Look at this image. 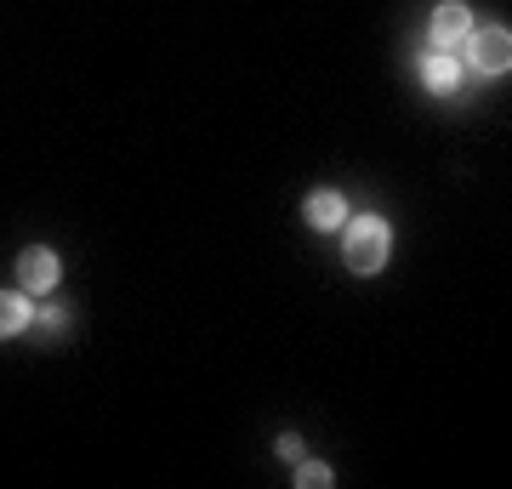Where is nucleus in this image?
Listing matches in <instances>:
<instances>
[{
	"mask_svg": "<svg viewBox=\"0 0 512 489\" xmlns=\"http://www.w3.org/2000/svg\"><path fill=\"white\" fill-rule=\"evenodd\" d=\"M342 256H348V268L353 273H382L387 251H393V234H387V222L382 217H359L342 228Z\"/></svg>",
	"mask_w": 512,
	"mask_h": 489,
	"instance_id": "obj_1",
	"label": "nucleus"
},
{
	"mask_svg": "<svg viewBox=\"0 0 512 489\" xmlns=\"http://www.w3.org/2000/svg\"><path fill=\"white\" fill-rule=\"evenodd\" d=\"M467 46H473V69L478 74H507L512 63V35L495 23V29H473L467 35Z\"/></svg>",
	"mask_w": 512,
	"mask_h": 489,
	"instance_id": "obj_2",
	"label": "nucleus"
},
{
	"mask_svg": "<svg viewBox=\"0 0 512 489\" xmlns=\"http://www.w3.org/2000/svg\"><path fill=\"white\" fill-rule=\"evenodd\" d=\"M57 273H63V262H57V251H46V245H29V251L18 256V285L29 290V296L57 290Z\"/></svg>",
	"mask_w": 512,
	"mask_h": 489,
	"instance_id": "obj_3",
	"label": "nucleus"
},
{
	"mask_svg": "<svg viewBox=\"0 0 512 489\" xmlns=\"http://www.w3.org/2000/svg\"><path fill=\"white\" fill-rule=\"evenodd\" d=\"M416 74H421V86L433 91V97H456L461 91V63H456V52H421V63H416Z\"/></svg>",
	"mask_w": 512,
	"mask_h": 489,
	"instance_id": "obj_4",
	"label": "nucleus"
},
{
	"mask_svg": "<svg viewBox=\"0 0 512 489\" xmlns=\"http://www.w3.org/2000/svg\"><path fill=\"white\" fill-rule=\"evenodd\" d=\"M427 35H433V46H439V52H456L461 40L473 35V12H467L461 0H444L439 12H433V23H427Z\"/></svg>",
	"mask_w": 512,
	"mask_h": 489,
	"instance_id": "obj_5",
	"label": "nucleus"
},
{
	"mask_svg": "<svg viewBox=\"0 0 512 489\" xmlns=\"http://www.w3.org/2000/svg\"><path fill=\"white\" fill-rule=\"evenodd\" d=\"M302 217H308V228L330 234V228H342V222H348V205H342V194H336V188H319V194H308V200H302Z\"/></svg>",
	"mask_w": 512,
	"mask_h": 489,
	"instance_id": "obj_6",
	"label": "nucleus"
},
{
	"mask_svg": "<svg viewBox=\"0 0 512 489\" xmlns=\"http://www.w3.org/2000/svg\"><path fill=\"white\" fill-rule=\"evenodd\" d=\"M35 325V313H29V302H23L18 290H0V336H18V330Z\"/></svg>",
	"mask_w": 512,
	"mask_h": 489,
	"instance_id": "obj_7",
	"label": "nucleus"
},
{
	"mask_svg": "<svg viewBox=\"0 0 512 489\" xmlns=\"http://www.w3.org/2000/svg\"><path fill=\"white\" fill-rule=\"evenodd\" d=\"M296 484L302 489H330V467L325 461H296Z\"/></svg>",
	"mask_w": 512,
	"mask_h": 489,
	"instance_id": "obj_8",
	"label": "nucleus"
},
{
	"mask_svg": "<svg viewBox=\"0 0 512 489\" xmlns=\"http://www.w3.org/2000/svg\"><path fill=\"white\" fill-rule=\"evenodd\" d=\"M279 455H285V461H302V438L285 433V438H279Z\"/></svg>",
	"mask_w": 512,
	"mask_h": 489,
	"instance_id": "obj_9",
	"label": "nucleus"
},
{
	"mask_svg": "<svg viewBox=\"0 0 512 489\" xmlns=\"http://www.w3.org/2000/svg\"><path fill=\"white\" fill-rule=\"evenodd\" d=\"M35 319H40V325H46V330H57V325H63V319H69V313H63V308H46V313H35Z\"/></svg>",
	"mask_w": 512,
	"mask_h": 489,
	"instance_id": "obj_10",
	"label": "nucleus"
}]
</instances>
